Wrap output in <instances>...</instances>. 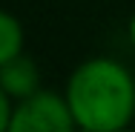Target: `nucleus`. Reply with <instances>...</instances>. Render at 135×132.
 <instances>
[{
	"label": "nucleus",
	"mask_w": 135,
	"mask_h": 132,
	"mask_svg": "<svg viewBox=\"0 0 135 132\" xmlns=\"http://www.w3.org/2000/svg\"><path fill=\"white\" fill-rule=\"evenodd\" d=\"M81 132H92V129H81Z\"/></svg>",
	"instance_id": "6e6552de"
},
{
	"label": "nucleus",
	"mask_w": 135,
	"mask_h": 132,
	"mask_svg": "<svg viewBox=\"0 0 135 132\" xmlns=\"http://www.w3.org/2000/svg\"><path fill=\"white\" fill-rule=\"evenodd\" d=\"M66 104L81 129L118 132L132 118L135 83L115 60L98 57L78 66L66 89Z\"/></svg>",
	"instance_id": "f257e3e1"
},
{
	"label": "nucleus",
	"mask_w": 135,
	"mask_h": 132,
	"mask_svg": "<svg viewBox=\"0 0 135 132\" xmlns=\"http://www.w3.org/2000/svg\"><path fill=\"white\" fill-rule=\"evenodd\" d=\"M129 37H132V43H135V17H132V23H129Z\"/></svg>",
	"instance_id": "423d86ee"
},
{
	"label": "nucleus",
	"mask_w": 135,
	"mask_h": 132,
	"mask_svg": "<svg viewBox=\"0 0 135 132\" xmlns=\"http://www.w3.org/2000/svg\"><path fill=\"white\" fill-rule=\"evenodd\" d=\"M9 124H12V115H9V95H6L3 86H0V132H9Z\"/></svg>",
	"instance_id": "39448f33"
},
{
	"label": "nucleus",
	"mask_w": 135,
	"mask_h": 132,
	"mask_svg": "<svg viewBox=\"0 0 135 132\" xmlns=\"http://www.w3.org/2000/svg\"><path fill=\"white\" fill-rule=\"evenodd\" d=\"M72 109L52 92H35L15 109L9 132H72Z\"/></svg>",
	"instance_id": "f03ea898"
},
{
	"label": "nucleus",
	"mask_w": 135,
	"mask_h": 132,
	"mask_svg": "<svg viewBox=\"0 0 135 132\" xmlns=\"http://www.w3.org/2000/svg\"><path fill=\"white\" fill-rule=\"evenodd\" d=\"M20 46H23V29H20V23L12 14L0 12V66L9 63L12 57H17Z\"/></svg>",
	"instance_id": "20e7f679"
},
{
	"label": "nucleus",
	"mask_w": 135,
	"mask_h": 132,
	"mask_svg": "<svg viewBox=\"0 0 135 132\" xmlns=\"http://www.w3.org/2000/svg\"><path fill=\"white\" fill-rule=\"evenodd\" d=\"M118 132H129V129H118Z\"/></svg>",
	"instance_id": "0eeeda50"
},
{
	"label": "nucleus",
	"mask_w": 135,
	"mask_h": 132,
	"mask_svg": "<svg viewBox=\"0 0 135 132\" xmlns=\"http://www.w3.org/2000/svg\"><path fill=\"white\" fill-rule=\"evenodd\" d=\"M0 86L9 98H20V101L32 98L37 92V66L23 55L12 57L9 63L0 66Z\"/></svg>",
	"instance_id": "7ed1b4c3"
}]
</instances>
